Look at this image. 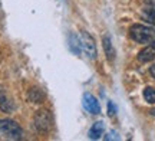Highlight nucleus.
<instances>
[{
    "instance_id": "f257e3e1",
    "label": "nucleus",
    "mask_w": 155,
    "mask_h": 141,
    "mask_svg": "<svg viewBox=\"0 0 155 141\" xmlns=\"http://www.w3.org/2000/svg\"><path fill=\"white\" fill-rule=\"evenodd\" d=\"M131 38L138 43H154L155 29L144 25H134L131 28Z\"/></svg>"
},
{
    "instance_id": "f03ea898",
    "label": "nucleus",
    "mask_w": 155,
    "mask_h": 141,
    "mask_svg": "<svg viewBox=\"0 0 155 141\" xmlns=\"http://www.w3.org/2000/svg\"><path fill=\"white\" fill-rule=\"evenodd\" d=\"M0 134L9 140H19L22 138L23 131L20 125L13 119H0Z\"/></svg>"
},
{
    "instance_id": "7ed1b4c3",
    "label": "nucleus",
    "mask_w": 155,
    "mask_h": 141,
    "mask_svg": "<svg viewBox=\"0 0 155 141\" xmlns=\"http://www.w3.org/2000/svg\"><path fill=\"white\" fill-rule=\"evenodd\" d=\"M35 127L39 133H49L53 127V115L49 109H39L35 114Z\"/></svg>"
},
{
    "instance_id": "20e7f679",
    "label": "nucleus",
    "mask_w": 155,
    "mask_h": 141,
    "mask_svg": "<svg viewBox=\"0 0 155 141\" xmlns=\"http://www.w3.org/2000/svg\"><path fill=\"white\" fill-rule=\"evenodd\" d=\"M81 45H82V51L85 52V55L91 59L96 58V45H95L94 38L88 33V32H81Z\"/></svg>"
},
{
    "instance_id": "39448f33",
    "label": "nucleus",
    "mask_w": 155,
    "mask_h": 141,
    "mask_svg": "<svg viewBox=\"0 0 155 141\" xmlns=\"http://www.w3.org/2000/svg\"><path fill=\"white\" fill-rule=\"evenodd\" d=\"M82 104H83V108L88 111V112L91 114H99L101 112V105L99 102H98V99L95 98L92 94H83V98H82Z\"/></svg>"
},
{
    "instance_id": "423d86ee",
    "label": "nucleus",
    "mask_w": 155,
    "mask_h": 141,
    "mask_svg": "<svg viewBox=\"0 0 155 141\" xmlns=\"http://www.w3.org/2000/svg\"><path fill=\"white\" fill-rule=\"evenodd\" d=\"M154 58H155V42L154 43H150L145 49H142V51L139 52V55H138L139 62H150Z\"/></svg>"
},
{
    "instance_id": "0eeeda50",
    "label": "nucleus",
    "mask_w": 155,
    "mask_h": 141,
    "mask_svg": "<svg viewBox=\"0 0 155 141\" xmlns=\"http://www.w3.org/2000/svg\"><path fill=\"white\" fill-rule=\"evenodd\" d=\"M68 42H69V49L73 55H81V51H82V45H81V38H78L76 33H69V38H68Z\"/></svg>"
},
{
    "instance_id": "6e6552de",
    "label": "nucleus",
    "mask_w": 155,
    "mask_h": 141,
    "mask_svg": "<svg viewBox=\"0 0 155 141\" xmlns=\"http://www.w3.org/2000/svg\"><path fill=\"white\" fill-rule=\"evenodd\" d=\"M102 45H104V51H105V55L108 58V61H114L115 59V49L112 46V42H111V38L109 36H104L102 39Z\"/></svg>"
},
{
    "instance_id": "1a4fd4ad",
    "label": "nucleus",
    "mask_w": 155,
    "mask_h": 141,
    "mask_svg": "<svg viewBox=\"0 0 155 141\" xmlns=\"http://www.w3.org/2000/svg\"><path fill=\"white\" fill-rule=\"evenodd\" d=\"M104 131H105V124H104L102 121H98V123H95V124L92 125V128L89 130V138L98 140V138H101V136L104 134Z\"/></svg>"
},
{
    "instance_id": "9d476101",
    "label": "nucleus",
    "mask_w": 155,
    "mask_h": 141,
    "mask_svg": "<svg viewBox=\"0 0 155 141\" xmlns=\"http://www.w3.org/2000/svg\"><path fill=\"white\" fill-rule=\"evenodd\" d=\"M28 98H29V101L30 102L40 104V102H43V99H45V94L39 89V88H32V89L29 91Z\"/></svg>"
},
{
    "instance_id": "9b49d317",
    "label": "nucleus",
    "mask_w": 155,
    "mask_h": 141,
    "mask_svg": "<svg viewBox=\"0 0 155 141\" xmlns=\"http://www.w3.org/2000/svg\"><path fill=\"white\" fill-rule=\"evenodd\" d=\"M142 19H144L147 23L155 26V5H151V6H148L147 9H144V12H142Z\"/></svg>"
},
{
    "instance_id": "f8f14e48",
    "label": "nucleus",
    "mask_w": 155,
    "mask_h": 141,
    "mask_svg": "<svg viewBox=\"0 0 155 141\" xmlns=\"http://www.w3.org/2000/svg\"><path fill=\"white\" fill-rule=\"evenodd\" d=\"M0 109L3 112H13L15 111V104L6 95H0Z\"/></svg>"
},
{
    "instance_id": "ddd939ff",
    "label": "nucleus",
    "mask_w": 155,
    "mask_h": 141,
    "mask_svg": "<svg viewBox=\"0 0 155 141\" xmlns=\"http://www.w3.org/2000/svg\"><path fill=\"white\" fill-rule=\"evenodd\" d=\"M144 98L147 102H150V104H155V88H145L144 89Z\"/></svg>"
},
{
    "instance_id": "4468645a",
    "label": "nucleus",
    "mask_w": 155,
    "mask_h": 141,
    "mask_svg": "<svg viewBox=\"0 0 155 141\" xmlns=\"http://www.w3.org/2000/svg\"><path fill=\"white\" fill-rule=\"evenodd\" d=\"M115 114H116L115 104H114L112 101H109V102H108V115H109V117H114Z\"/></svg>"
},
{
    "instance_id": "2eb2a0df",
    "label": "nucleus",
    "mask_w": 155,
    "mask_h": 141,
    "mask_svg": "<svg viewBox=\"0 0 155 141\" xmlns=\"http://www.w3.org/2000/svg\"><path fill=\"white\" fill-rule=\"evenodd\" d=\"M105 140H118V136H116L115 133H109V134L105 137Z\"/></svg>"
},
{
    "instance_id": "dca6fc26",
    "label": "nucleus",
    "mask_w": 155,
    "mask_h": 141,
    "mask_svg": "<svg viewBox=\"0 0 155 141\" xmlns=\"http://www.w3.org/2000/svg\"><path fill=\"white\" fill-rule=\"evenodd\" d=\"M150 72H151V75H152V76H154V78H155V63H154V65H152V66H151Z\"/></svg>"
},
{
    "instance_id": "f3484780",
    "label": "nucleus",
    "mask_w": 155,
    "mask_h": 141,
    "mask_svg": "<svg viewBox=\"0 0 155 141\" xmlns=\"http://www.w3.org/2000/svg\"><path fill=\"white\" fill-rule=\"evenodd\" d=\"M150 114H151V115H155V108H154V109H151Z\"/></svg>"
}]
</instances>
